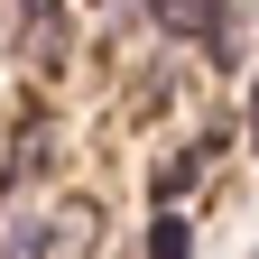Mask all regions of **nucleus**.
Returning a JSON list of instances; mask_svg holds the SVG:
<instances>
[{
  "instance_id": "nucleus-1",
  "label": "nucleus",
  "mask_w": 259,
  "mask_h": 259,
  "mask_svg": "<svg viewBox=\"0 0 259 259\" xmlns=\"http://www.w3.org/2000/svg\"><path fill=\"white\" fill-rule=\"evenodd\" d=\"M148 10H157V28H176V37L222 47V0H148Z\"/></svg>"
},
{
  "instance_id": "nucleus-2",
  "label": "nucleus",
  "mask_w": 259,
  "mask_h": 259,
  "mask_svg": "<svg viewBox=\"0 0 259 259\" xmlns=\"http://www.w3.org/2000/svg\"><path fill=\"white\" fill-rule=\"evenodd\" d=\"M28 65L56 74V0H28Z\"/></svg>"
},
{
  "instance_id": "nucleus-3",
  "label": "nucleus",
  "mask_w": 259,
  "mask_h": 259,
  "mask_svg": "<svg viewBox=\"0 0 259 259\" xmlns=\"http://www.w3.org/2000/svg\"><path fill=\"white\" fill-rule=\"evenodd\" d=\"M185 250H194L185 213H157V222H148V259H185Z\"/></svg>"
},
{
  "instance_id": "nucleus-4",
  "label": "nucleus",
  "mask_w": 259,
  "mask_h": 259,
  "mask_svg": "<svg viewBox=\"0 0 259 259\" xmlns=\"http://www.w3.org/2000/svg\"><path fill=\"white\" fill-rule=\"evenodd\" d=\"M0 259H47V222H19V232L0 241Z\"/></svg>"
},
{
  "instance_id": "nucleus-5",
  "label": "nucleus",
  "mask_w": 259,
  "mask_h": 259,
  "mask_svg": "<svg viewBox=\"0 0 259 259\" xmlns=\"http://www.w3.org/2000/svg\"><path fill=\"white\" fill-rule=\"evenodd\" d=\"M250 139H259V93H250Z\"/></svg>"
}]
</instances>
